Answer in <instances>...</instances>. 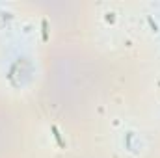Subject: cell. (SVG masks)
Here are the masks:
<instances>
[{
    "instance_id": "4",
    "label": "cell",
    "mask_w": 160,
    "mask_h": 158,
    "mask_svg": "<svg viewBox=\"0 0 160 158\" xmlns=\"http://www.w3.org/2000/svg\"><path fill=\"white\" fill-rule=\"evenodd\" d=\"M130 138H132V134L128 132V134H127V147H128V149H130Z\"/></svg>"
},
{
    "instance_id": "2",
    "label": "cell",
    "mask_w": 160,
    "mask_h": 158,
    "mask_svg": "<svg viewBox=\"0 0 160 158\" xmlns=\"http://www.w3.org/2000/svg\"><path fill=\"white\" fill-rule=\"evenodd\" d=\"M41 26H43V41H48V22H47V19L41 21Z\"/></svg>"
},
{
    "instance_id": "1",
    "label": "cell",
    "mask_w": 160,
    "mask_h": 158,
    "mask_svg": "<svg viewBox=\"0 0 160 158\" xmlns=\"http://www.w3.org/2000/svg\"><path fill=\"white\" fill-rule=\"evenodd\" d=\"M50 130H52V134H54V138H56V141H58V147H62V149H65V141L62 140V134H60V130H58V126H56V125H52V126H50Z\"/></svg>"
},
{
    "instance_id": "3",
    "label": "cell",
    "mask_w": 160,
    "mask_h": 158,
    "mask_svg": "<svg viewBox=\"0 0 160 158\" xmlns=\"http://www.w3.org/2000/svg\"><path fill=\"white\" fill-rule=\"evenodd\" d=\"M147 21H149V24H151V28H153V30H155V32H157V30H158V26H157V22H155V21H153V19H151V17H149V19H147Z\"/></svg>"
}]
</instances>
